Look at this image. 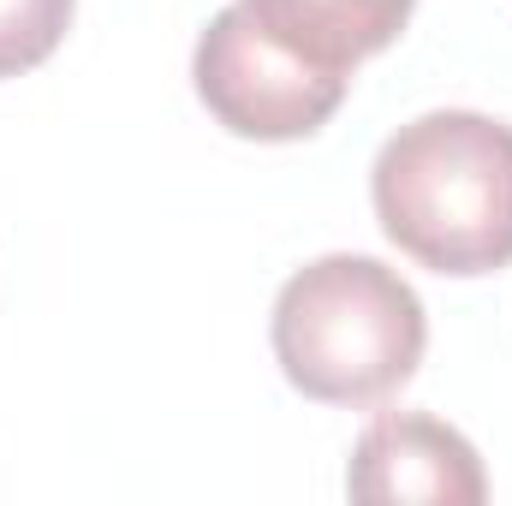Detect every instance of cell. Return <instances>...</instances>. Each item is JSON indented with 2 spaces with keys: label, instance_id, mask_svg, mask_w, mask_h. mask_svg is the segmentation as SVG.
Returning a JSON list of instances; mask_svg holds the SVG:
<instances>
[{
  "label": "cell",
  "instance_id": "cell-1",
  "mask_svg": "<svg viewBox=\"0 0 512 506\" xmlns=\"http://www.w3.org/2000/svg\"><path fill=\"white\" fill-rule=\"evenodd\" d=\"M376 221L435 274H495L512 262V126L435 108L382 143L370 167Z\"/></svg>",
  "mask_w": 512,
  "mask_h": 506
},
{
  "label": "cell",
  "instance_id": "cell-2",
  "mask_svg": "<svg viewBox=\"0 0 512 506\" xmlns=\"http://www.w3.org/2000/svg\"><path fill=\"white\" fill-rule=\"evenodd\" d=\"M274 358L280 376L322 405H382L417 376L429 346V316L411 280L376 256H316L274 298Z\"/></svg>",
  "mask_w": 512,
  "mask_h": 506
},
{
  "label": "cell",
  "instance_id": "cell-3",
  "mask_svg": "<svg viewBox=\"0 0 512 506\" xmlns=\"http://www.w3.org/2000/svg\"><path fill=\"white\" fill-rule=\"evenodd\" d=\"M191 78L203 108L233 137H256V143H292L322 131L352 90L346 72L292 48L256 12V0H233L209 18L191 54Z\"/></svg>",
  "mask_w": 512,
  "mask_h": 506
},
{
  "label": "cell",
  "instance_id": "cell-4",
  "mask_svg": "<svg viewBox=\"0 0 512 506\" xmlns=\"http://www.w3.org/2000/svg\"><path fill=\"white\" fill-rule=\"evenodd\" d=\"M346 495L364 506H477L489 495V477H483L477 447L453 423H441L429 411H387L352 447Z\"/></svg>",
  "mask_w": 512,
  "mask_h": 506
},
{
  "label": "cell",
  "instance_id": "cell-5",
  "mask_svg": "<svg viewBox=\"0 0 512 506\" xmlns=\"http://www.w3.org/2000/svg\"><path fill=\"white\" fill-rule=\"evenodd\" d=\"M417 0H256V12L310 60L334 66V72H358V60L382 54L387 42H399V30L411 24Z\"/></svg>",
  "mask_w": 512,
  "mask_h": 506
},
{
  "label": "cell",
  "instance_id": "cell-6",
  "mask_svg": "<svg viewBox=\"0 0 512 506\" xmlns=\"http://www.w3.org/2000/svg\"><path fill=\"white\" fill-rule=\"evenodd\" d=\"M72 6L78 0H0V78L42 66L66 42Z\"/></svg>",
  "mask_w": 512,
  "mask_h": 506
}]
</instances>
